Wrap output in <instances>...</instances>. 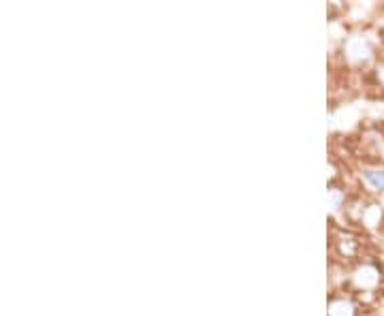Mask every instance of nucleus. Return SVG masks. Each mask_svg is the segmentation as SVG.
I'll return each instance as SVG.
<instances>
[{
    "instance_id": "nucleus-1",
    "label": "nucleus",
    "mask_w": 384,
    "mask_h": 316,
    "mask_svg": "<svg viewBox=\"0 0 384 316\" xmlns=\"http://www.w3.org/2000/svg\"><path fill=\"white\" fill-rule=\"evenodd\" d=\"M365 180H367L375 190H382V192H384V171H373V169H369V171H365Z\"/></svg>"
}]
</instances>
